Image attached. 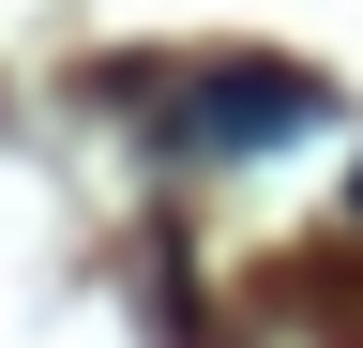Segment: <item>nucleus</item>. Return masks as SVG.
<instances>
[{
  "label": "nucleus",
  "mask_w": 363,
  "mask_h": 348,
  "mask_svg": "<svg viewBox=\"0 0 363 348\" xmlns=\"http://www.w3.org/2000/svg\"><path fill=\"white\" fill-rule=\"evenodd\" d=\"M152 121H167V152H182V167H242V152L318 137V76H303V61H197Z\"/></svg>",
  "instance_id": "f257e3e1"
}]
</instances>
